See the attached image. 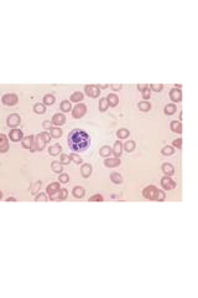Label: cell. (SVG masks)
<instances>
[{
  "instance_id": "cell-1",
  "label": "cell",
  "mask_w": 198,
  "mask_h": 298,
  "mask_svg": "<svg viewBox=\"0 0 198 298\" xmlns=\"http://www.w3.org/2000/svg\"><path fill=\"white\" fill-rule=\"evenodd\" d=\"M67 144H68L69 149L73 150V153L85 152L90 145V137L83 129L77 128V129H73L69 132V134L67 137Z\"/></svg>"
},
{
  "instance_id": "cell-2",
  "label": "cell",
  "mask_w": 198,
  "mask_h": 298,
  "mask_svg": "<svg viewBox=\"0 0 198 298\" xmlns=\"http://www.w3.org/2000/svg\"><path fill=\"white\" fill-rule=\"evenodd\" d=\"M21 144L25 149H29L30 152H35L36 150V147H35V137L34 136H27V137H24L21 139Z\"/></svg>"
},
{
  "instance_id": "cell-3",
  "label": "cell",
  "mask_w": 198,
  "mask_h": 298,
  "mask_svg": "<svg viewBox=\"0 0 198 298\" xmlns=\"http://www.w3.org/2000/svg\"><path fill=\"white\" fill-rule=\"evenodd\" d=\"M84 92L88 97H92V98H98L99 94H101V89L95 84H87L84 87Z\"/></svg>"
},
{
  "instance_id": "cell-4",
  "label": "cell",
  "mask_w": 198,
  "mask_h": 298,
  "mask_svg": "<svg viewBox=\"0 0 198 298\" xmlns=\"http://www.w3.org/2000/svg\"><path fill=\"white\" fill-rule=\"evenodd\" d=\"M87 112V107L83 103H77L73 108H72V116L73 118H82Z\"/></svg>"
},
{
  "instance_id": "cell-5",
  "label": "cell",
  "mask_w": 198,
  "mask_h": 298,
  "mask_svg": "<svg viewBox=\"0 0 198 298\" xmlns=\"http://www.w3.org/2000/svg\"><path fill=\"white\" fill-rule=\"evenodd\" d=\"M2 101H3V103L6 105V106H15V105L19 102V98H18V96L14 94V93H6V94L3 96Z\"/></svg>"
},
{
  "instance_id": "cell-6",
  "label": "cell",
  "mask_w": 198,
  "mask_h": 298,
  "mask_svg": "<svg viewBox=\"0 0 198 298\" xmlns=\"http://www.w3.org/2000/svg\"><path fill=\"white\" fill-rule=\"evenodd\" d=\"M156 191H157V188L155 185H149L142 190V196L145 199H147V200H154Z\"/></svg>"
},
{
  "instance_id": "cell-7",
  "label": "cell",
  "mask_w": 198,
  "mask_h": 298,
  "mask_svg": "<svg viewBox=\"0 0 198 298\" xmlns=\"http://www.w3.org/2000/svg\"><path fill=\"white\" fill-rule=\"evenodd\" d=\"M60 189H61V186H60V183H57V181L51 183V184L47 185V188H46V192L50 195L51 200H53V196L60 191Z\"/></svg>"
},
{
  "instance_id": "cell-8",
  "label": "cell",
  "mask_w": 198,
  "mask_h": 298,
  "mask_svg": "<svg viewBox=\"0 0 198 298\" xmlns=\"http://www.w3.org/2000/svg\"><path fill=\"white\" fill-rule=\"evenodd\" d=\"M161 186L166 190H172L176 188V183L167 175H165L163 178H161Z\"/></svg>"
},
{
  "instance_id": "cell-9",
  "label": "cell",
  "mask_w": 198,
  "mask_h": 298,
  "mask_svg": "<svg viewBox=\"0 0 198 298\" xmlns=\"http://www.w3.org/2000/svg\"><path fill=\"white\" fill-rule=\"evenodd\" d=\"M20 122H21V118H20V116H19V114H16V113H13V114H10V116L8 117V119H6V123H8V126H9V127H13V128L18 127V126L20 124Z\"/></svg>"
},
{
  "instance_id": "cell-10",
  "label": "cell",
  "mask_w": 198,
  "mask_h": 298,
  "mask_svg": "<svg viewBox=\"0 0 198 298\" xmlns=\"http://www.w3.org/2000/svg\"><path fill=\"white\" fill-rule=\"evenodd\" d=\"M9 138H10L11 142H20V140L24 138V133H23L21 129L15 128V129H11V131H10Z\"/></svg>"
},
{
  "instance_id": "cell-11",
  "label": "cell",
  "mask_w": 198,
  "mask_h": 298,
  "mask_svg": "<svg viewBox=\"0 0 198 298\" xmlns=\"http://www.w3.org/2000/svg\"><path fill=\"white\" fill-rule=\"evenodd\" d=\"M51 122H52V124H55L56 127H61V126H63V124L66 123V116H64L63 113H56V114H53Z\"/></svg>"
},
{
  "instance_id": "cell-12",
  "label": "cell",
  "mask_w": 198,
  "mask_h": 298,
  "mask_svg": "<svg viewBox=\"0 0 198 298\" xmlns=\"http://www.w3.org/2000/svg\"><path fill=\"white\" fill-rule=\"evenodd\" d=\"M170 97H171V99H172L175 103L181 102V101H182V92H181V89H178V88H172L171 92H170Z\"/></svg>"
},
{
  "instance_id": "cell-13",
  "label": "cell",
  "mask_w": 198,
  "mask_h": 298,
  "mask_svg": "<svg viewBox=\"0 0 198 298\" xmlns=\"http://www.w3.org/2000/svg\"><path fill=\"white\" fill-rule=\"evenodd\" d=\"M9 149V143H8V138L5 134L0 133V153H6Z\"/></svg>"
},
{
  "instance_id": "cell-14",
  "label": "cell",
  "mask_w": 198,
  "mask_h": 298,
  "mask_svg": "<svg viewBox=\"0 0 198 298\" xmlns=\"http://www.w3.org/2000/svg\"><path fill=\"white\" fill-rule=\"evenodd\" d=\"M120 159L119 158H107V159H104V165L107 166V168H115V166H118V165H120Z\"/></svg>"
},
{
  "instance_id": "cell-15",
  "label": "cell",
  "mask_w": 198,
  "mask_h": 298,
  "mask_svg": "<svg viewBox=\"0 0 198 298\" xmlns=\"http://www.w3.org/2000/svg\"><path fill=\"white\" fill-rule=\"evenodd\" d=\"M112 150H113V154L115 155V158H120V155H122V153H123V143H122L120 140H117V142L114 143Z\"/></svg>"
},
{
  "instance_id": "cell-16",
  "label": "cell",
  "mask_w": 198,
  "mask_h": 298,
  "mask_svg": "<svg viewBox=\"0 0 198 298\" xmlns=\"http://www.w3.org/2000/svg\"><path fill=\"white\" fill-rule=\"evenodd\" d=\"M105 98H107V101H108L109 107H115V106L119 103V97H118L115 93H110V94H108Z\"/></svg>"
},
{
  "instance_id": "cell-17",
  "label": "cell",
  "mask_w": 198,
  "mask_h": 298,
  "mask_svg": "<svg viewBox=\"0 0 198 298\" xmlns=\"http://www.w3.org/2000/svg\"><path fill=\"white\" fill-rule=\"evenodd\" d=\"M161 169H162L163 174L167 175V176H171V175L175 174V168H173V165L170 164V163H165V164H162Z\"/></svg>"
},
{
  "instance_id": "cell-18",
  "label": "cell",
  "mask_w": 198,
  "mask_h": 298,
  "mask_svg": "<svg viewBox=\"0 0 198 298\" xmlns=\"http://www.w3.org/2000/svg\"><path fill=\"white\" fill-rule=\"evenodd\" d=\"M35 147H36V150H39V152L43 150L45 147H46V142H45L39 134L35 137Z\"/></svg>"
},
{
  "instance_id": "cell-19",
  "label": "cell",
  "mask_w": 198,
  "mask_h": 298,
  "mask_svg": "<svg viewBox=\"0 0 198 298\" xmlns=\"http://www.w3.org/2000/svg\"><path fill=\"white\" fill-rule=\"evenodd\" d=\"M80 174H82L83 178H89V175L92 174V165L88 164V163L83 164L80 166Z\"/></svg>"
},
{
  "instance_id": "cell-20",
  "label": "cell",
  "mask_w": 198,
  "mask_h": 298,
  "mask_svg": "<svg viewBox=\"0 0 198 298\" xmlns=\"http://www.w3.org/2000/svg\"><path fill=\"white\" fill-rule=\"evenodd\" d=\"M99 154H101L103 158H109L112 154H113V150H112V147L109 145H103L99 150Z\"/></svg>"
},
{
  "instance_id": "cell-21",
  "label": "cell",
  "mask_w": 198,
  "mask_h": 298,
  "mask_svg": "<svg viewBox=\"0 0 198 298\" xmlns=\"http://www.w3.org/2000/svg\"><path fill=\"white\" fill-rule=\"evenodd\" d=\"M72 194H73V196H74V197H77V199H80V197H83V196H84L85 191H84V189H83L82 186H74V188L72 189Z\"/></svg>"
},
{
  "instance_id": "cell-22",
  "label": "cell",
  "mask_w": 198,
  "mask_h": 298,
  "mask_svg": "<svg viewBox=\"0 0 198 298\" xmlns=\"http://www.w3.org/2000/svg\"><path fill=\"white\" fill-rule=\"evenodd\" d=\"M171 129H172L173 133H177V134L182 133V123H181L179 121H173V122H171Z\"/></svg>"
},
{
  "instance_id": "cell-23",
  "label": "cell",
  "mask_w": 198,
  "mask_h": 298,
  "mask_svg": "<svg viewBox=\"0 0 198 298\" xmlns=\"http://www.w3.org/2000/svg\"><path fill=\"white\" fill-rule=\"evenodd\" d=\"M62 147L60 145V144H55V145H51L50 148H48V153L51 154V155H58V154H61L62 153Z\"/></svg>"
},
{
  "instance_id": "cell-24",
  "label": "cell",
  "mask_w": 198,
  "mask_h": 298,
  "mask_svg": "<svg viewBox=\"0 0 198 298\" xmlns=\"http://www.w3.org/2000/svg\"><path fill=\"white\" fill-rule=\"evenodd\" d=\"M56 102V98H55V96L53 94H45L43 96V105L45 106H52L53 103Z\"/></svg>"
},
{
  "instance_id": "cell-25",
  "label": "cell",
  "mask_w": 198,
  "mask_h": 298,
  "mask_svg": "<svg viewBox=\"0 0 198 298\" xmlns=\"http://www.w3.org/2000/svg\"><path fill=\"white\" fill-rule=\"evenodd\" d=\"M176 111H177V107H176L175 103H170V105H166V106H165V114H167V116L175 114Z\"/></svg>"
},
{
  "instance_id": "cell-26",
  "label": "cell",
  "mask_w": 198,
  "mask_h": 298,
  "mask_svg": "<svg viewBox=\"0 0 198 298\" xmlns=\"http://www.w3.org/2000/svg\"><path fill=\"white\" fill-rule=\"evenodd\" d=\"M50 134H51V137L52 138H60L61 136H62V129L60 128V127H51L50 128V132H48Z\"/></svg>"
},
{
  "instance_id": "cell-27",
  "label": "cell",
  "mask_w": 198,
  "mask_h": 298,
  "mask_svg": "<svg viewBox=\"0 0 198 298\" xmlns=\"http://www.w3.org/2000/svg\"><path fill=\"white\" fill-rule=\"evenodd\" d=\"M71 101L72 102H80L82 101V99H83V93L82 92H79V91H77V92H73L72 94H71Z\"/></svg>"
},
{
  "instance_id": "cell-28",
  "label": "cell",
  "mask_w": 198,
  "mask_h": 298,
  "mask_svg": "<svg viewBox=\"0 0 198 298\" xmlns=\"http://www.w3.org/2000/svg\"><path fill=\"white\" fill-rule=\"evenodd\" d=\"M138 107H139V110H140L141 112H149V111L151 110V105H150L147 101H141V102H139Z\"/></svg>"
},
{
  "instance_id": "cell-29",
  "label": "cell",
  "mask_w": 198,
  "mask_h": 298,
  "mask_svg": "<svg viewBox=\"0 0 198 298\" xmlns=\"http://www.w3.org/2000/svg\"><path fill=\"white\" fill-rule=\"evenodd\" d=\"M123 149H124L125 152H128V153L133 152V150L135 149V142H134V140H128V142H125V143L123 144Z\"/></svg>"
},
{
  "instance_id": "cell-30",
  "label": "cell",
  "mask_w": 198,
  "mask_h": 298,
  "mask_svg": "<svg viewBox=\"0 0 198 298\" xmlns=\"http://www.w3.org/2000/svg\"><path fill=\"white\" fill-rule=\"evenodd\" d=\"M51 168L55 173H58V174H62L63 171V165L60 163V162H52L51 163Z\"/></svg>"
},
{
  "instance_id": "cell-31",
  "label": "cell",
  "mask_w": 198,
  "mask_h": 298,
  "mask_svg": "<svg viewBox=\"0 0 198 298\" xmlns=\"http://www.w3.org/2000/svg\"><path fill=\"white\" fill-rule=\"evenodd\" d=\"M129 134H130V132H129V129H126V128H122V129H119V131L117 132V136H118L119 139H126V138L129 137Z\"/></svg>"
},
{
  "instance_id": "cell-32",
  "label": "cell",
  "mask_w": 198,
  "mask_h": 298,
  "mask_svg": "<svg viewBox=\"0 0 198 298\" xmlns=\"http://www.w3.org/2000/svg\"><path fill=\"white\" fill-rule=\"evenodd\" d=\"M110 180L114 184H122L123 183V176L119 173H112L110 174Z\"/></svg>"
},
{
  "instance_id": "cell-33",
  "label": "cell",
  "mask_w": 198,
  "mask_h": 298,
  "mask_svg": "<svg viewBox=\"0 0 198 298\" xmlns=\"http://www.w3.org/2000/svg\"><path fill=\"white\" fill-rule=\"evenodd\" d=\"M34 111H35V113H37V114H43V113L46 112V107H45V105H42V103H36V105L34 106Z\"/></svg>"
},
{
  "instance_id": "cell-34",
  "label": "cell",
  "mask_w": 198,
  "mask_h": 298,
  "mask_svg": "<svg viewBox=\"0 0 198 298\" xmlns=\"http://www.w3.org/2000/svg\"><path fill=\"white\" fill-rule=\"evenodd\" d=\"M108 107H109V105H108L107 98H102L101 101H99V111H101V112H105V111L108 110Z\"/></svg>"
},
{
  "instance_id": "cell-35",
  "label": "cell",
  "mask_w": 198,
  "mask_h": 298,
  "mask_svg": "<svg viewBox=\"0 0 198 298\" xmlns=\"http://www.w3.org/2000/svg\"><path fill=\"white\" fill-rule=\"evenodd\" d=\"M67 195H68V190L61 188L60 191L57 192V199L58 200H64V199H67Z\"/></svg>"
},
{
  "instance_id": "cell-36",
  "label": "cell",
  "mask_w": 198,
  "mask_h": 298,
  "mask_svg": "<svg viewBox=\"0 0 198 298\" xmlns=\"http://www.w3.org/2000/svg\"><path fill=\"white\" fill-rule=\"evenodd\" d=\"M161 152H162L163 155H172V154L175 153V148H173L172 145H166V147L162 148Z\"/></svg>"
},
{
  "instance_id": "cell-37",
  "label": "cell",
  "mask_w": 198,
  "mask_h": 298,
  "mask_svg": "<svg viewBox=\"0 0 198 298\" xmlns=\"http://www.w3.org/2000/svg\"><path fill=\"white\" fill-rule=\"evenodd\" d=\"M166 199V195H165V192L162 191V190H159L157 189V191H156V195H155V199L154 200H156V201H163Z\"/></svg>"
},
{
  "instance_id": "cell-38",
  "label": "cell",
  "mask_w": 198,
  "mask_h": 298,
  "mask_svg": "<svg viewBox=\"0 0 198 298\" xmlns=\"http://www.w3.org/2000/svg\"><path fill=\"white\" fill-rule=\"evenodd\" d=\"M61 110L62 112H69V110H72V105L69 101H63L61 103Z\"/></svg>"
},
{
  "instance_id": "cell-39",
  "label": "cell",
  "mask_w": 198,
  "mask_h": 298,
  "mask_svg": "<svg viewBox=\"0 0 198 298\" xmlns=\"http://www.w3.org/2000/svg\"><path fill=\"white\" fill-rule=\"evenodd\" d=\"M69 158H71V160L74 162L76 164H80V163L83 162V159L80 158V155H78L77 153H72V154H69Z\"/></svg>"
},
{
  "instance_id": "cell-40",
  "label": "cell",
  "mask_w": 198,
  "mask_h": 298,
  "mask_svg": "<svg viewBox=\"0 0 198 298\" xmlns=\"http://www.w3.org/2000/svg\"><path fill=\"white\" fill-rule=\"evenodd\" d=\"M149 87H150V89H151V91H155V92H161V91H162V88H163V84H161V83H152V84H150Z\"/></svg>"
},
{
  "instance_id": "cell-41",
  "label": "cell",
  "mask_w": 198,
  "mask_h": 298,
  "mask_svg": "<svg viewBox=\"0 0 198 298\" xmlns=\"http://www.w3.org/2000/svg\"><path fill=\"white\" fill-rule=\"evenodd\" d=\"M69 162H71V158H69V155H66V154H61V157H60V163H61L62 165L69 164Z\"/></svg>"
},
{
  "instance_id": "cell-42",
  "label": "cell",
  "mask_w": 198,
  "mask_h": 298,
  "mask_svg": "<svg viewBox=\"0 0 198 298\" xmlns=\"http://www.w3.org/2000/svg\"><path fill=\"white\" fill-rule=\"evenodd\" d=\"M39 136H40V137H41V138H42V139H43L46 143H48V142L51 140V138H52V137H51V134H50L48 132H41Z\"/></svg>"
},
{
  "instance_id": "cell-43",
  "label": "cell",
  "mask_w": 198,
  "mask_h": 298,
  "mask_svg": "<svg viewBox=\"0 0 198 298\" xmlns=\"http://www.w3.org/2000/svg\"><path fill=\"white\" fill-rule=\"evenodd\" d=\"M47 200H48V199H47V195L43 194V192L37 194V195H36V199H35V201H47Z\"/></svg>"
},
{
  "instance_id": "cell-44",
  "label": "cell",
  "mask_w": 198,
  "mask_h": 298,
  "mask_svg": "<svg viewBox=\"0 0 198 298\" xmlns=\"http://www.w3.org/2000/svg\"><path fill=\"white\" fill-rule=\"evenodd\" d=\"M103 200H104V199H103V196L101 194H95V195L89 197V201H103Z\"/></svg>"
},
{
  "instance_id": "cell-45",
  "label": "cell",
  "mask_w": 198,
  "mask_h": 298,
  "mask_svg": "<svg viewBox=\"0 0 198 298\" xmlns=\"http://www.w3.org/2000/svg\"><path fill=\"white\" fill-rule=\"evenodd\" d=\"M150 97H151V89H150V87H147V88H145L142 91V98L144 99H149Z\"/></svg>"
},
{
  "instance_id": "cell-46",
  "label": "cell",
  "mask_w": 198,
  "mask_h": 298,
  "mask_svg": "<svg viewBox=\"0 0 198 298\" xmlns=\"http://www.w3.org/2000/svg\"><path fill=\"white\" fill-rule=\"evenodd\" d=\"M172 147H173V148H177V149H181V148H182V138L175 139L173 143H172Z\"/></svg>"
},
{
  "instance_id": "cell-47",
  "label": "cell",
  "mask_w": 198,
  "mask_h": 298,
  "mask_svg": "<svg viewBox=\"0 0 198 298\" xmlns=\"http://www.w3.org/2000/svg\"><path fill=\"white\" fill-rule=\"evenodd\" d=\"M69 181V175L68 174H60V183L66 184Z\"/></svg>"
},
{
  "instance_id": "cell-48",
  "label": "cell",
  "mask_w": 198,
  "mask_h": 298,
  "mask_svg": "<svg viewBox=\"0 0 198 298\" xmlns=\"http://www.w3.org/2000/svg\"><path fill=\"white\" fill-rule=\"evenodd\" d=\"M110 87H112V89H113V91L118 92V91H120V89H122V87H123V86H122L120 83H114V84H112Z\"/></svg>"
},
{
  "instance_id": "cell-49",
  "label": "cell",
  "mask_w": 198,
  "mask_h": 298,
  "mask_svg": "<svg viewBox=\"0 0 198 298\" xmlns=\"http://www.w3.org/2000/svg\"><path fill=\"white\" fill-rule=\"evenodd\" d=\"M42 126H43L45 129H50V128L52 127V122H50V121H45V122L42 123Z\"/></svg>"
},
{
  "instance_id": "cell-50",
  "label": "cell",
  "mask_w": 198,
  "mask_h": 298,
  "mask_svg": "<svg viewBox=\"0 0 198 298\" xmlns=\"http://www.w3.org/2000/svg\"><path fill=\"white\" fill-rule=\"evenodd\" d=\"M39 186H41V181H37V183H36V184L34 185V188H32L31 192H32V194H35V192L37 191V188H39Z\"/></svg>"
},
{
  "instance_id": "cell-51",
  "label": "cell",
  "mask_w": 198,
  "mask_h": 298,
  "mask_svg": "<svg viewBox=\"0 0 198 298\" xmlns=\"http://www.w3.org/2000/svg\"><path fill=\"white\" fill-rule=\"evenodd\" d=\"M147 87H149L147 84H138V89H140L141 92H142L145 88H147Z\"/></svg>"
},
{
  "instance_id": "cell-52",
  "label": "cell",
  "mask_w": 198,
  "mask_h": 298,
  "mask_svg": "<svg viewBox=\"0 0 198 298\" xmlns=\"http://www.w3.org/2000/svg\"><path fill=\"white\" fill-rule=\"evenodd\" d=\"M6 201H16V199L15 197H9V199H6Z\"/></svg>"
},
{
  "instance_id": "cell-53",
  "label": "cell",
  "mask_w": 198,
  "mask_h": 298,
  "mask_svg": "<svg viewBox=\"0 0 198 298\" xmlns=\"http://www.w3.org/2000/svg\"><path fill=\"white\" fill-rule=\"evenodd\" d=\"M98 87H99V89H101V88H107L108 84H101V86H98Z\"/></svg>"
},
{
  "instance_id": "cell-54",
  "label": "cell",
  "mask_w": 198,
  "mask_h": 298,
  "mask_svg": "<svg viewBox=\"0 0 198 298\" xmlns=\"http://www.w3.org/2000/svg\"><path fill=\"white\" fill-rule=\"evenodd\" d=\"M2 199H3V192L0 191V200H2Z\"/></svg>"
}]
</instances>
